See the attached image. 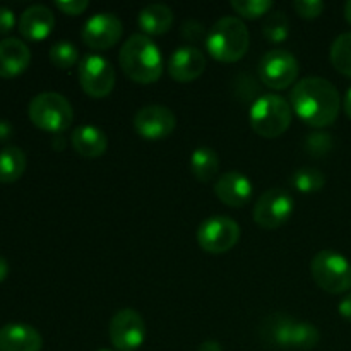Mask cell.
Instances as JSON below:
<instances>
[{
	"label": "cell",
	"instance_id": "1",
	"mask_svg": "<svg viewBox=\"0 0 351 351\" xmlns=\"http://www.w3.org/2000/svg\"><path fill=\"white\" fill-rule=\"evenodd\" d=\"M291 110L307 125L322 129L336 122L341 110V96L336 86L324 77H304L290 93Z\"/></svg>",
	"mask_w": 351,
	"mask_h": 351
},
{
	"label": "cell",
	"instance_id": "2",
	"mask_svg": "<svg viewBox=\"0 0 351 351\" xmlns=\"http://www.w3.org/2000/svg\"><path fill=\"white\" fill-rule=\"evenodd\" d=\"M120 67L137 84H153L163 74V57L146 34H132L120 48Z\"/></svg>",
	"mask_w": 351,
	"mask_h": 351
},
{
	"label": "cell",
	"instance_id": "3",
	"mask_svg": "<svg viewBox=\"0 0 351 351\" xmlns=\"http://www.w3.org/2000/svg\"><path fill=\"white\" fill-rule=\"evenodd\" d=\"M250 34L240 17L225 16L216 21L206 36L208 53L223 64H233L245 57Z\"/></svg>",
	"mask_w": 351,
	"mask_h": 351
},
{
	"label": "cell",
	"instance_id": "4",
	"mask_svg": "<svg viewBox=\"0 0 351 351\" xmlns=\"http://www.w3.org/2000/svg\"><path fill=\"white\" fill-rule=\"evenodd\" d=\"M293 110L285 96L267 93L259 96L250 108V125L254 132L266 139H274L290 129Z\"/></svg>",
	"mask_w": 351,
	"mask_h": 351
},
{
	"label": "cell",
	"instance_id": "5",
	"mask_svg": "<svg viewBox=\"0 0 351 351\" xmlns=\"http://www.w3.org/2000/svg\"><path fill=\"white\" fill-rule=\"evenodd\" d=\"M29 120L41 130L62 134L74 120V108L64 95L45 91L34 96L27 106Z\"/></svg>",
	"mask_w": 351,
	"mask_h": 351
},
{
	"label": "cell",
	"instance_id": "6",
	"mask_svg": "<svg viewBox=\"0 0 351 351\" xmlns=\"http://www.w3.org/2000/svg\"><path fill=\"white\" fill-rule=\"evenodd\" d=\"M311 274L319 288L332 295L351 290V263L336 250H321L311 263Z\"/></svg>",
	"mask_w": 351,
	"mask_h": 351
},
{
	"label": "cell",
	"instance_id": "7",
	"mask_svg": "<svg viewBox=\"0 0 351 351\" xmlns=\"http://www.w3.org/2000/svg\"><path fill=\"white\" fill-rule=\"evenodd\" d=\"M77 75L82 91L91 98H106L115 88V69L101 55H84L79 62Z\"/></svg>",
	"mask_w": 351,
	"mask_h": 351
},
{
	"label": "cell",
	"instance_id": "8",
	"mask_svg": "<svg viewBox=\"0 0 351 351\" xmlns=\"http://www.w3.org/2000/svg\"><path fill=\"white\" fill-rule=\"evenodd\" d=\"M257 72H259V79L261 82H264V86L274 89V91H281V89L290 88L297 81L300 65L291 51L278 48V50H269L263 55Z\"/></svg>",
	"mask_w": 351,
	"mask_h": 351
},
{
	"label": "cell",
	"instance_id": "9",
	"mask_svg": "<svg viewBox=\"0 0 351 351\" xmlns=\"http://www.w3.org/2000/svg\"><path fill=\"white\" fill-rule=\"evenodd\" d=\"M240 240V226L230 216H211L197 230V242L209 254H225Z\"/></svg>",
	"mask_w": 351,
	"mask_h": 351
},
{
	"label": "cell",
	"instance_id": "10",
	"mask_svg": "<svg viewBox=\"0 0 351 351\" xmlns=\"http://www.w3.org/2000/svg\"><path fill=\"white\" fill-rule=\"evenodd\" d=\"M108 336L117 351H136L146 341V322L134 308H122L110 321Z\"/></svg>",
	"mask_w": 351,
	"mask_h": 351
},
{
	"label": "cell",
	"instance_id": "11",
	"mask_svg": "<svg viewBox=\"0 0 351 351\" xmlns=\"http://www.w3.org/2000/svg\"><path fill=\"white\" fill-rule=\"evenodd\" d=\"M295 201L283 189H269L263 192L254 206V221L264 230L280 228L293 215Z\"/></svg>",
	"mask_w": 351,
	"mask_h": 351
},
{
	"label": "cell",
	"instance_id": "12",
	"mask_svg": "<svg viewBox=\"0 0 351 351\" xmlns=\"http://www.w3.org/2000/svg\"><path fill=\"white\" fill-rule=\"evenodd\" d=\"M123 34V24L112 12H98L89 17L81 31L86 47L93 50H108L115 47Z\"/></svg>",
	"mask_w": 351,
	"mask_h": 351
},
{
	"label": "cell",
	"instance_id": "13",
	"mask_svg": "<svg viewBox=\"0 0 351 351\" xmlns=\"http://www.w3.org/2000/svg\"><path fill=\"white\" fill-rule=\"evenodd\" d=\"M177 127V117L165 105L143 106L134 117V130L143 139H167Z\"/></svg>",
	"mask_w": 351,
	"mask_h": 351
},
{
	"label": "cell",
	"instance_id": "14",
	"mask_svg": "<svg viewBox=\"0 0 351 351\" xmlns=\"http://www.w3.org/2000/svg\"><path fill=\"white\" fill-rule=\"evenodd\" d=\"M206 55L192 45L177 48L168 60V72L177 82H192L206 71Z\"/></svg>",
	"mask_w": 351,
	"mask_h": 351
},
{
	"label": "cell",
	"instance_id": "15",
	"mask_svg": "<svg viewBox=\"0 0 351 351\" xmlns=\"http://www.w3.org/2000/svg\"><path fill=\"white\" fill-rule=\"evenodd\" d=\"M215 192L223 204L230 208H242L252 199L254 185L247 175L240 171H228L216 180Z\"/></svg>",
	"mask_w": 351,
	"mask_h": 351
},
{
	"label": "cell",
	"instance_id": "16",
	"mask_svg": "<svg viewBox=\"0 0 351 351\" xmlns=\"http://www.w3.org/2000/svg\"><path fill=\"white\" fill-rule=\"evenodd\" d=\"M43 338L29 324L12 322L0 329V351H41Z\"/></svg>",
	"mask_w": 351,
	"mask_h": 351
},
{
	"label": "cell",
	"instance_id": "17",
	"mask_svg": "<svg viewBox=\"0 0 351 351\" xmlns=\"http://www.w3.org/2000/svg\"><path fill=\"white\" fill-rule=\"evenodd\" d=\"M31 62V51L19 38H5L0 41V77L10 79L23 74Z\"/></svg>",
	"mask_w": 351,
	"mask_h": 351
},
{
	"label": "cell",
	"instance_id": "18",
	"mask_svg": "<svg viewBox=\"0 0 351 351\" xmlns=\"http://www.w3.org/2000/svg\"><path fill=\"white\" fill-rule=\"evenodd\" d=\"M55 27V16L47 5H31L21 14L19 33L29 41H41L50 36Z\"/></svg>",
	"mask_w": 351,
	"mask_h": 351
},
{
	"label": "cell",
	"instance_id": "19",
	"mask_svg": "<svg viewBox=\"0 0 351 351\" xmlns=\"http://www.w3.org/2000/svg\"><path fill=\"white\" fill-rule=\"evenodd\" d=\"M71 144L77 154L84 158H99L108 147V137L101 129L95 125H79L72 130Z\"/></svg>",
	"mask_w": 351,
	"mask_h": 351
},
{
	"label": "cell",
	"instance_id": "20",
	"mask_svg": "<svg viewBox=\"0 0 351 351\" xmlns=\"http://www.w3.org/2000/svg\"><path fill=\"white\" fill-rule=\"evenodd\" d=\"M137 24L146 36H160L173 26V10L165 3H149L137 14Z\"/></svg>",
	"mask_w": 351,
	"mask_h": 351
},
{
	"label": "cell",
	"instance_id": "21",
	"mask_svg": "<svg viewBox=\"0 0 351 351\" xmlns=\"http://www.w3.org/2000/svg\"><path fill=\"white\" fill-rule=\"evenodd\" d=\"M295 321L287 314H273L264 319L261 326V338L267 345L278 346V348H288V339L290 331L293 328Z\"/></svg>",
	"mask_w": 351,
	"mask_h": 351
},
{
	"label": "cell",
	"instance_id": "22",
	"mask_svg": "<svg viewBox=\"0 0 351 351\" xmlns=\"http://www.w3.org/2000/svg\"><path fill=\"white\" fill-rule=\"evenodd\" d=\"M26 154L21 147L7 146L0 151V182L14 184L26 171Z\"/></svg>",
	"mask_w": 351,
	"mask_h": 351
},
{
	"label": "cell",
	"instance_id": "23",
	"mask_svg": "<svg viewBox=\"0 0 351 351\" xmlns=\"http://www.w3.org/2000/svg\"><path fill=\"white\" fill-rule=\"evenodd\" d=\"M219 170V156L213 147H195L191 154V171L199 182H209Z\"/></svg>",
	"mask_w": 351,
	"mask_h": 351
},
{
	"label": "cell",
	"instance_id": "24",
	"mask_svg": "<svg viewBox=\"0 0 351 351\" xmlns=\"http://www.w3.org/2000/svg\"><path fill=\"white\" fill-rule=\"evenodd\" d=\"M321 341V332L311 322H295L290 331L288 348L312 350Z\"/></svg>",
	"mask_w": 351,
	"mask_h": 351
},
{
	"label": "cell",
	"instance_id": "25",
	"mask_svg": "<svg viewBox=\"0 0 351 351\" xmlns=\"http://www.w3.org/2000/svg\"><path fill=\"white\" fill-rule=\"evenodd\" d=\"M331 64L338 72L351 79V31L350 33H343L332 41L331 51Z\"/></svg>",
	"mask_w": 351,
	"mask_h": 351
},
{
	"label": "cell",
	"instance_id": "26",
	"mask_svg": "<svg viewBox=\"0 0 351 351\" xmlns=\"http://www.w3.org/2000/svg\"><path fill=\"white\" fill-rule=\"evenodd\" d=\"M326 184V175L317 168H298L293 175H291V185L297 189L302 194H315L321 191Z\"/></svg>",
	"mask_w": 351,
	"mask_h": 351
},
{
	"label": "cell",
	"instance_id": "27",
	"mask_svg": "<svg viewBox=\"0 0 351 351\" xmlns=\"http://www.w3.org/2000/svg\"><path fill=\"white\" fill-rule=\"evenodd\" d=\"M263 34L271 43H283L290 34V21H288L287 14L281 10L267 14L263 23Z\"/></svg>",
	"mask_w": 351,
	"mask_h": 351
},
{
	"label": "cell",
	"instance_id": "28",
	"mask_svg": "<svg viewBox=\"0 0 351 351\" xmlns=\"http://www.w3.org/2000/svg\"><path fill=\"white\" fill-rule=\"evenodd\" d=\"M50 62L57 69H71L79 62V50L69 40H60L51 45Z\"/></svg>",
	"mask_w": 351,
	"mask_h": 351
},
{
	"label": "cell",
	"instance_id": "29",
	"mask_svg": "<svg viewBox=\"0 0 351 351\" xmlns=\"http://www.w3.org/2000/svg\"><path fill=\"white\" fill-rule=\"evenodd\" d=\"M230 5L239 16L245 17V19H257L264 14H269L274 3L271 0H232Z\"/></svg>",
	"mask_w": 351,
	"mask_h": 351
},
{
	"label": "cell",
	"instance_id": "30",
	"mask_svg": "<svg viewBox=\"0 0 351 351\" xmlns=\"http://www.w3.org/2000/svg\"><path fill=\"white\" fill-rule=\"evenodd\" d=\"M332 146H335V141L328 132L308 134L305 139V151L314 158H322L329 154L332 151Z\"/></svg>",
	"mask_w": 351,
	"mask_h": 351
},
{
	"label": "cell",
	"instance_id": "31",
	"mask_svg": "<svg viewBox=\"0 0 351 351\" xmlns=\"http://www.w3.org/2000/svg\"><path fill=\"white\" fill-rule=\"evenodd\" d=\"M293 9L304 19H315L324 10V2L321 0H295Z\"/></svg>",
	"mask_w": 351,
	"mask_h": 351
},
{
	"label": "cell",
	"instance_id": "32",
	"mask_svg": "<svg viewBox=\"0 0 351 351\" xmlns=\"http://www.w3.org/2000/svg\"><path fill=\"white\" fill-rule=\"evenodd\" d=\"M55 5L64 14H69V16H81L88 10L89 2L88 0H57Z\"/></svg>",
	"mask_w": 351,
	"mask_h": 351
},
{
	"label": "cell",
	"instance_id": "33",
	"mask_svg": "<svg viewBox=\"0 0 351 351\" xmlns=\"http://www.w3.org/2000/svg\"><path fill=\"white\" fill-rule=\"evenodd\" d=\"M16 26V16L9 7L0 5V34H7Z\"/></svg>",
	"mask_w": 351,
	"mask_h": 351
},
{
	"label": "cell",
	"instance_id": "34",
	"mask_svg": "<svg viewBox=\"0 0 351 351\" xmlns=\"http://www.w3.org/2000/svg\"><path fill=\"white\" fill-rule=\"evenodd\" d=\"M338 312H339V315L345 319V321L351 322V291L348 295H346L345 298H343L341 302H339Z\"/></svg>",
	"mask_w": 351,
	"mask_h": 351
},
{
	"label": "cell",
	"instance_id": "35",
	"mask_svg": "<svg viewBox=\"0 0 351 351\" xmlns=\"http://www.w3.org/2000/svg\"><path fill=\"white\" fill-rule=\"evenodd\" d=\"M197 351H223V346L218 341H215V339H208V341L201 343Z\"/></svg>",
	"mask_w": 351,
	"mask_h": 351
},
{
	"label": "cell",
	"instance_id": "36",
	"mask_svg": "<svg viewBox=\"0 0 351 351\" xmlns=\"http://www.w3.org/2000/svg\"><path fill=\"white\" fill-rule=\"evenodd\" d=\"M9 276V264H7L5 257L0 256V283Z\"/></svg>",
	"mask_w": 351,
	"mask_h": 351
},
{
	"label": "cell",
	"instance_id": "37",
	"mask_svg": "<svg viewBox=\"0 0 351 351\" xmlns=\"http://www.w3.org/2000/svg\"><path fill=\"white\" fill-rule=\"evenodd\" d=\"M343 110L348 115V119H351V88L346 91L345 98H343Z\"/></svg>",
	"mask_w": 351,
	"mask_h": 351
},
{
	"label": "cell",
	"instance_id": "38",
	"mask_svg": "<svg viewBox=\"0 0 351 351\" xmlns=\"http://www.w3.org/2000/svg\"><path fill=\"white\" fill-rule=\"evenodd\" d=\"M51 146H53V149H57V151L64 149L65 141H64V137H62V134H57V137H53V143H51Z\"/></svg>",
	"mask_w": 351,
	"mask_h": 351
},
{
	"label": "cell",
	"instance_id": "39",
	"mask_svg": "<svg viewBox=\"0 0 351 351\" xmlns=\"http://www.w3.org/2000/svg\"><path fill=\"white\" fill-rule=\"evenodd\" d=\"M345 17H346V21L351 24V0L345 3Z\"/></svg>",
	"mask_w": 351,
	"mask_h": 351
},
{
	"label": "cell",
	"instance_id": "40",
	"mask_svg": "<svg viewBox=\"0 0 351 351\" xmlns=\"http://www.w3.org/2000/svg\"><path fill=\"white\" fill-rule=\"evenodd\" d=\"M98 351H113V350H98Z\"/></svg>",
	"mask_w": 351,
	"mask_h": 351
}]
</instances>
